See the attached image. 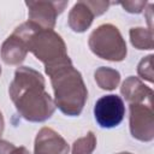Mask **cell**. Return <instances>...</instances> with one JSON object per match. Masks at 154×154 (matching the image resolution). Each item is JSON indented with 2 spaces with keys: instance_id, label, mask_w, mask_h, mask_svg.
<instances>
[{
  "instance_id": "obj_1",
  "label": "cell",
  "mask_w": 154,
  "mask_h": 154,
  "mask_svg": "<svg viewBox=\"0 0 154 154\" xmlns=\"http://www.w3.org/2000/svg\"><path fill=\"white\" fill-rule=\"evenodd\" d=\"M8 94L19 116L28 122H45L55 111V103L46 91L43 76L29 66L16 70Z\"/></svg>"
},
{
  "instance_id": "obj_2",
  "label": "cell",
  "mask_w": 154,
  "mask_h": 154,
  "mask_svg": "<svg viewBox=\"0 0 154 154\" xmlns=\"http://www.w3.org/2000/svg\"><path fill=\"white\" fill-rule=\"evenodd\" d=\"M45 71L51 77L55 107L66 116H79L88 99V90L81 72L73 67L72 63L45 69Z\"/></svg>"
},
{
  "instance_id": "obj_3",
  "label": "cell",
  "mask_w": 154,
  "mask_h": 154,
  "mask_svg": "<svg viewBox=\"0 0 154 154\" xmlns=\"http://www.w3.org/2000/svg\"><path fill=\"white\" fill-rule=\"evenodd\" d=\"M17 29L25 37L28 51L45 64V69L72 63L64 40L53 29H42L30 20L22 23Z\"/></svg>"
},
{
  "instance_id": "obj_4",
  "label": "cell",
  "mask_w": 154,
  "mask_h": 154,
  "mask_svg": "<svg viewBox=\"0 0 154 154\" xmlns=\"http://www.w3.org/2000/svg\"><path fill=\"white\" fill-rule=\"evenodd\" d=\"M88 45L95 55L109 61H122L128 53L125 40L119 29L109 23L97 26L90 34Z\"/></svg>"
},
{
  "instance_id": "obj_5",
  "label": "cell",
  "mask_w": 154,
  "mask_h": 154,
  "mask_svg": "<svg viewBox=\"0 0 154 154\" xmlns=\"http://www.w3.org/2000/svg\"><path fill=\"white\" fill-rule=\"evenodd\" d=\"M125 116V105L120 96L109 94L101 96L94 106V117L100 128L111 129L118 126Z\"/></svg>"
},
{
  "instance_id": "obj_6",
  "label": "cell",
  "mask_w": 154,
  "mask_h": 154,
  "mask_svg": "<svg viewBox=\"0 0 154 154\" xmlns=\"http://www.w3.org/2000/svg\"><path fill=\"white\" fill-rule=\"evenodd\" d=\"M109 1H78L69 13V26L76 32L85 31L93 23L94 17L105 13Z\"/></svg>"
},
{
  "instance_id": "obj_7",
  "label": "cell",
  "mask_w": 154,
  "mask_h": 154,
  "mask_svg": "<svg viewBox=\"0 0 154 154\" xmlns=\"http://www.w3.org/2000/svg\"><path fill=\"white\" fill-rule=\"evenodd\" d=\"M130 132L134 138L149 142L154 138V113L153 106L146 103L130 105Z\"/></svg>"
},
{
  "instance_id": "obj_8",
  "label": "cell",
  "mask_w": 154,
  "mask_h": 154,
  "mask_svg": "<svg viewBox=\"0 0 154 154\" xmlns=\"http://www.w3.org/2000/svg\"><path fill=\"white\" fill-rule=\"evenodd\" d=\"M69 1H26L29 20L42 29H53L57 17L65 10Z\"/></svg>"
},
{
  "instance_id": "obj_9",
  "label": "cell",
  "mask_w": 154,
  "mask_h": 154,
  "mask_svg": "<svg viewBox=\"0 0 154 154\" xmlns=\"http://www.w3.org/2000/svg\"><path fill=\"white\" fill-rule=\"evenodd\" d=\"M70 147L67 142L53 129L42 128L35 138V154H69Z\"/></svg>"
},
{
  "instance_id": "obj_10",
  "label": "cell",
  "mask_w": 154,
  "mask_h": 154,
  "mask_svg": "<svg viewBox=\"0 0 154 154\" xmlns=\"http://www.w3.org/2000/svg\"><path fill=\"white\" fill-rule=\"evenodd\" d=\"M28 46L23 34L16 28L14 31L4 41L0 55L7 65H19L28 54Z\"/></svg>"
},
{
  "instance_id": "obj_11",
  "label": "cell",
  "mask_w": 154,
  "mask_h": 154,
  "mask_svg": "<svg viewBox=\"0 0 154 154\" xmlns=\"http://www.w3.org/2000/svg\"><path fill=\"white\" fill-rule=\"evenodd\" d=\"M122 95L131 103H146L153 106V90L147 87L138 77H128L120 88Z\"/></svg>"
},
{
  "instance_id": "obj_12",
  "label": "cell",
  "mask_w": 154,
  "mask_h": 154,
  "mask_svg": "<svg viewBox=\"0 0 154 154\" xmlns=\"http://www.w3.org/2000/svg\"><path fill=\"white\" fill-rule=\"evenodd\" d=\"M94 76H95L96 84L103 90L116 89L120 81V73L117 70L111 67H105V66L99 67L95 71Z\"/></svg>"
},
{
  "instance_id": "obj_13",
  "label": "cell",
  "mask_w": 154,
  "mask_h": 154,
  "mask_svg": "<svg viewBox=\"0 0 154 154\" xmlns=\"http://www.w3.org/2000/svg\"><path fill=\"white\" fill-rule=\"evenodd\" d=\"M130 40L137 49H153V31L147 28H132L130 30Z\"/></svg>"
},
{
  "instance_id": "obj_14",
  "label": "cell",
  "mask_w": 154,
  "mask_h": 154,
  "mask_svg": "<svg viewBox=\"0 0 154 154\" xmlns=\"http://www.w3.org/2000/svg\"><path fill=\"white\" fill-rule=\"evenodd\" d=\"M95 147H96V137L94 132L89 131L85 136L73 142L71 154H91Z\"/></svg>"
},
{
  "instance_id": "obj_15",
  "label": "cell",
  "mask_w": 154,
  "mask_h": 154,
  "mask_svg": "<svg viewBox=\"0 0 154 154\" xmlns=\"http://www.w3.org/2000/svg\"><path fill=\"white\" fill-rule=\"evenodd\" d=\"M152 61H153V55L150 54V55L143 58L140 61L138 66H137V73H138V76L141 78H143V79H147L150 83L153 82V67H152L153 64H152Z\"/></svg>"
},
{
  "instance_id": "obj_16",
  "label": "cell",
  "mask_w": 154,
  "mask_h": 154,
  "mask_svg": "<svg viewBox=\"0 0 154 154\" xmlns=\"http://www.w3.org/2000/svg\"><path fill=\"white\" fill-rule=\"evenodd\" d=\"M119 5L129 13H141L146 7L147 1H122Z\"/></svg>"
},
{
  "instance_id": "obj_17",
  "label": "cell",
  "mask_w": 154,
  "mask_h": 154,
  "mask_svg": "<svg viewBox=\"0 0 154 154\" xmlns=\"http://www.w3.org/2000/svg\"><path fill=\"white\" fill-rule=\"evenodd\" d=\"M14 147L16 146L13 143L0 140V154H11V152L14 149Z\"/></svg>"
},
{
  "instance_id": "obj_18",
  "label": "cell",
  "mask_w": 154,
  "mask_h": 154,
  "mask_svg": "<svg viewBox=\"0 0 154 154\" xmlns=\"http://www.w3.org/2000/svg\"><path fill=\"white\" fill-rule=\"evenodd\" d=\"M11 154H30V152L25 147H14V149L11 152Z\"/></svg>"
},
{
  "instance_id": "obj_19",
  "label": "cell",
  "mask_w": 154,
  "mask_h": 154,
  "mask_svg": "<svg viewBox=\"0 0 154 154\" xmlns=\"http://www.w3.org/2000/svg\"><path fill=\"white\" fill-rule=\"evenodd\" d=\"M4 128H5V122H4V117H2V113L0 111V137L4 132Z\"/></svg>"
},
{
  "instance_id": "obj_20",
  "label": "cell",
  "mask_w": 154,
  "mask_h": 154,
  "mask_svg": "<svg viewBox=\"0 0 154 154\" xmlns=\"http://www.w3.org/2000/svg\"><path fill=\"white\" fill-rule=\"evenodd\" d=\"M117 154H131V153H128V152H123V153H117Z\"/></svg>"
},
{
  "instance_id": "obj_21",
  "label": "cell",
  "mask_w": 154,
  "mask_h": 154,
  "mask_svg": "<svg viewBox=\"0 0 154 154\" xmlns=\"http://www.w3.org/2000/svg\"><path fill=\"white\" fill-rule=\"evenodd\" d=\"M0 75H1V67H0Z\"/></svg>"
}]
</instances>
